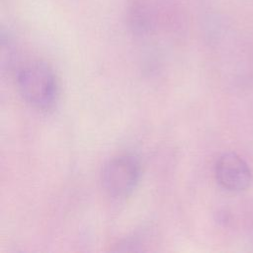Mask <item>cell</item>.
<instances>
[{"label": "cell", "instance_id": "obj_1", "mask_svg": "<svg viewBox=\"0 0 253 253\" xmlns=\"http://www.w3.org/2000/svg\"><path fill=\"white\" fill-rule=\"evenodd\" d=\"M17 85L24 100L36 109H49L56 101L57 80L44 62L35 61L22 67L17 75Z\"/></svg>", "mask_w": 253, "mask_h": 253}, {"label": "cell", "instance_id": "obj_2", "mask_svg": "<svg viewBox=\"0 0 253 253\" xmlns=\"http://www.w3.org/2000/svg\"><path fill=\"white\" fill-rule=\"evenodd\" d=\"M140 178V164L130 154H122L109 160L102 171L105 191L114 198H126L135 189Z\"/></svg>", "mask_w": 253, "mask_h": 253}, {"label": "cell", "instance_id": "obj_3", "mask_svg": "<svg viewBox=\"0 0 253 253\" xmlns=\"http://www.w3.org/2000/svg\"><path fill=\"white\" fill-rule=\"evenodd\" d=\"M214 177L225 191L241 193L253 183V172L248 163L237 153L229 151L221 154L214 165Z\"/></svg>", "mask_w": 253, "mask_h": 253}]
</instances>
